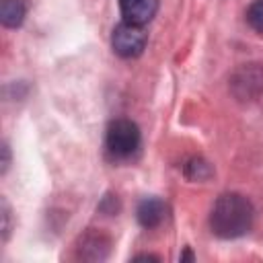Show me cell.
Masks as SVG:
<instances>
[{
	"label": "cell",
	"mask_w": 263,
	"mask_h": 263,
	"mask_svg": "<svg viewBox=\"0 0 263 263\" xmlns=\"http://www.w3.org/2000/svg\"><path fill=\"white\" fill-rule=\"evenodd\" d=\"M255 210L240 193H222L210 212V228L218 238H238L253 226Z\"/></svg>",
	"instance_id": "6da1fadb"
},
{
	"label": "cell",
	"mask_w": 263,
	"mask_h": 263,
	"mask_svg": "<svg viewBox=\"0 0 263 263\" xmlns=\"http://www.w3.org/2000/svg\"><path fill=\"white\" fill-rule=\"evenodd\" d=\"M140 148V129L132 119H113L105 132V150L113 160H125Z\"/></svg>",
	"instance_id": "7a4b0ae2"
},
{
	"label": "cell",
	"mask_w": 263,
	"mask_h": 263,
	"mask_svg": "<svg viewBox=\"0 0 263 263\" xmlns=\"http://www.w3.org/2000/svg\"><path fill=\"white\" fill-rule=\"evenodd\" d=\"M230 92L234 99L249 103L263 97V64L249 62L240 64L230 74Z\"/></svg>",
	"instance_id": "3957f363"
},
{
	"label": "cell",
	"mask_w": 263,
	"mask_h": 263,
	"mask_svg": "<svg viewBox=\"0 0 263 263\" xmlns=\"http://www.w3.org/2000/svg\"><path fill=\"white\" fill-rule=\"evenodd\" d=\"M148 43V33L142 25L121 21L111 33V47L119 58H138Z\"/></svg>",
	"instance_id": "277c9868"
},
{
	"label": "cell",
	"mask_w": 263,
	"mask_h": 263,
	"mask_svg": "<svg viewBox=\"0 0 263 263\" xmlns=\"http://www.w3.org/2000/svg\"><path fill=\"white\" fill-rule=\"evenodd\" d=\"M109 249H111L109 236L99 230H88L78 240V257L84 261H103L107 259Z\"/></svg>",
	"instance_id": "5b68a950"
},
{
	"label": "cell",
	"mask_w": 263,
	"mask_h": 263,
	"mask_svg": "<svg viewBox=\"0 0 263 263\" xmlns=\"http://www.w3.org/2000/svg\"><path fill=\"white\" fill-rule=\"evenodd\" d=\"M119 10L123 21L144 27L156 16L158 0H119Z\"/></svg>",
	"instance_id": "8992f818"
},
{
	"label": "cell",
	"mask_w": 263,
	"mask_h": 263,
	"mask_svg": "<svg viewBox=\"0 0 263 263\" xmlns=\"http://www.w3.org/2000/svg\"><path fill=\"white\" fill-rule=\"evenodd\" d=\"M136 216L144 228H156L166 218V203L160 197H146L138 203Z\"/></svg>",
	"instance_id": "52a82bcc"
},
{
	"label": "cell",
	"mask_w": 263,
	"mask_h": 263,
	"mask_svg": "<svg viewBox=\"0 0 263 263\" xmlns=\"http://www.w3.org/2000/svg\"><path fill=\"white\" fill-rule=\"evenodd\" d=\"M27 16V2L25 0H2L0 2V21L8 29H16L23 25Z\"/></svg>",
	"instance_id": "ba28073f"
},
{
	"label": "cell",
	"mask_w": 263,
	"mask_h": 263,
	"mask_svg": "<svg viewBox=\"0 0 263 263\" xmlns=\"http://www.w3.org/2000/svg\"><path fill=\"white\" fill-rule=\"evenodd\" d=\"M212 175H214L212 164L201 156H193L185 162V177L189 181H208Z\"/></svg>",
	"instance_id": "9c48e42d"
},
{
	"label": "cell",
	"mask_w": 263,
	"mask_h": 263,
	"mask_svg": "<svg viewBox=\"0 0 263 263\" xmlns=\"http://www.w3.org/2000/svg\"><path fill=\"white\" fill-rule=\"evenodd\" d=\"M247 23L257 33H263V0H253L247 8Z\"/></svg>",
	"instance_id": "30bf717a"
},
{
	"label": "cell",
	"mask_w": 263,
	"mask_h": 263,
	"mask_svg": "<svg viewBox=\"0 0 263 263\" xmlns=\"http://www.w3.org/2000/svg\"><path fill=\"white\" fill-rule=\"evenodd\" d=\"M2 234H4V240L8 238V232H10V210H8V203L6 199H2Z\"/></svg>",
	"instance_id": "8fae6325"
},
{
	"label": "cell",
	"mask_w": 263,
	"mask_h": 263,
	"mask_svg": "<svg viewBox=\"0 0 263 263\" xmlns=\"http://www.w3.org/2000/svg\"><path fill=\"white\" fill-rule=\"evenodd\" d=\"M2 152H4V160H2V173L8 168V162H10V152H8V146L2 144Z\"/></svg>",
	"instance_id": "7c38bea8"
},
{
	"label": "cell",
	"mask_w": 263,
	"mask_h": 263,
	"mask_svg": "<svg viewBox=\"0 0 263 263\" xmlns=\"http://www.w3.org/2000/svg\"><path fill=\"white\" fill-rule=\"evenodd\" d=\"M134 259H136V261H150V259H152V261H158L156 255H136Z\"/></svg>",
	"instance_id": "4fadbf2b"
},
{
	"label": "cell",
	"mask_w": 263,
	"mask_h": 263,
	"mask_svg": "<svg viewBox=\"0 0 263 263\" xmlns=\"http://www.w3.org/2000/svg\"><path fill=\"white\" fill-rule=\"evenodd\" d=\"M179 259H181V261H185V259H189V261H193V253H191V251H185V253H183V255H181Z\"/></svg>",
	"instance_id": "5bb4252c"
}]
</instances>
